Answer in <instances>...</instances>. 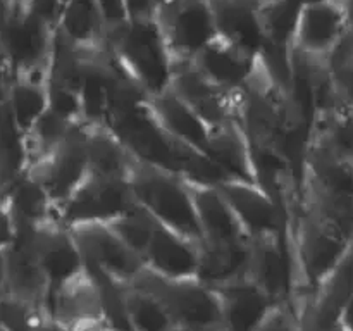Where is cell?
<instances>
[{
    "instance_id": "44dd1931",
    "label": "cell",
    "mask_w": 353,
    "mask_h": 331,
    "mask_svg": "<svg viewBox=\"0 0 353 331\" xmlns=\"http://www.w3.org/2000/svg\"><path fill=\"white\" fill-rule=\"evenodd\" d=\"M45 310L62 324L83 317H105L99 283L86 268L68 281L48 290Z\"/></svg>"
},
{
    "instance_id": "52a82bcc",
    "label": "cell",
    "mask_w": 353,
    "mask_h": 331,
    "mask_svg": "<svg viewBox=\"0 0 353 331\" xmlns=\"http://www.w3.org/2000/svg\"><path fill=\"white\" fill-rule=\"evenodd\" d=\"M86 265L99 269L119 285H131L145 269V262L107 223H76L68 226Z\"/></svg>"
},
{
    "instance_id": "ee69618b",
    "label": "cell",
    "mask_w": 353,
    "mask_h": 331,
    "mask_svg": "<svg viewBox=\"0 0 353 331\" xmlns=\"http://www.w3.org/2000/svg\"><path fill=\"white\" fill-rule=\"evenodd\" d=\"M7 6L6 3H0V68H3V48H2V24L3 17H6Z\"/></svg>"
},
{
    "instance_id": "e0dca14e",
    "label": "cell",
    "mask_w": 353,
    "mask_h": 331,
    "mask_svg": "<svg viewBox=\"0 0 353 331\" xmlns=\"http://www.w3.org/2000/svg\"><path fill=\"white\" fill-rule=\"evenodd\" d=\"M200 241L190 240L155 221L150 241L145 248V268L165 278H196Z\"/></svg>"
},
{
    "instance_id": "74e56055",
    "label": "cell",
    "mask_w": 353,
    "mask_h": 331,
    "mask_svg": "<svg viewBox=\"0 0 353 331\" xmlns=\"http://www.w3.org/2000/svg\"><path fill=\"white\" fill-rule=\"evenodd\" d=\"M334 90L341 103L353 107V66H345V68L331 71Z\"/></svg>"
},
{
    "instance_id": "f6af8a7d",
    "label": "cell",
    "mask_w": 353,
    "mask_h": 331,
    "mask_svg": "<svg viewBox=\"0 0 353 331\" xmlns=\"http://www.w3.org/2000/svg\"><path fill=\"white\" fill-rule=\"evenodd\" d=\"M6 286V248H0V292Z\"/></svg>"
},
{
    "instance_id": "4fadbf2b",
    "label": "cell",
    "mask_w": 353,
    "mask_h": 331,
    "mask_svg": "<svg viewBox=\"0 0 353 331\" xmlns=\"http://www.w3.org/2000/svg\"><path fill=\"white\" fill-rule=\"evenodd\" d=\"M347 30V14L341 0L303 2L292 48L300 54L327 59Z\"/></svg>"
},
{
    "instance_id": "603a6c76",
    "label": "cell",
    "mask_w": 353,
    "mask_h": 331,
    "mask_svg": "<svg viewBox=\"0 0 353 331\" xmlns=\"http://www.w3.org/2000/svg\"><path fill=\"white\" fill-rule=\"evenodd\" d=\"M3 95L17 128L26 134L48 110V69L6 74Z\"/></svg>"
},
{
    "instance_id": "484cf974",
    "label": "cell",
    "mask_w": 353,
    "mask_h": 331,
    "mask_svg": "<svg viewBox=\"0 0 353 331\" xmlns=\"http://www.w3.org/2000/svg\"><path fill=\"white\" fill-rule=\"evenodd\" d=\"M2 192L17 226L37 228L50 221H57L54 202L40 181L28 171L14 179Z\"/></svg>"
},
{
    "instance_id": "ab89813d",
    "label": "cell",
    "mask_w": 353,
    "mask_h": 331,
    "mask_svg": "<svg viewBox=\"0 0 353 331\" xmlns=\"http://www.w3.org/2000/svg\"><path fill=\"white\" fill-rule=\"evenodd\" d=\"M68 331H114L110 330L105 317H83L65 324Z\"/></svg>"
},
{
    "instance_id": "f907efd6",
    "label": "cell",
    "mask_w": 353,
    "mask_h": 331,
    "mask_svg": "<svg viewBox=\"0 0 353 331\" xmlns=\"http://www.w3.org/2000/svg\"><path fill=\"white\" fill-rule=\"evenodd\" d=\"M0 3H6V6H7V0H0Z\"/></svg>"
},
{
    "instance_id": "83f0119b",
    "label": "cell",
    "mask_w": 353,
    "mask_h": 331,
    "mask_svg": "<svg viewBox=\"0 0 353 331\" xmlns=\"http://www.w3.org/2000/svg\"><path fill=\"white\" fill-rule=\"evenodd\" d=\"M57 31L81 50H97L107 45V30L95 0H69L62 6Z\"/></svg>"
},
{
    "instance_id": "7402d4cb",
    "label": "cell",
    "mask_w": 353,
    "mask_h": 331,
    "mask_svg": "<svg viewBox=\"0 0 353 331\" xmlns=\"http://www.w3.org/2000/svg\"><path fill=\"white\" fill-rule=\"evenodd\" d=\"M217 34L252 54L264 47L259 3L261 0H207Z\"/></svg>"
},
{
    "instance_id": "7c38bea8",
    "label": "cell",
    "mask_w": 353,
    "mask_h": 331,
    "mask_svg": "<svg viewBox=\"0 0 353 331\" xmlns=\"http://www.w3.org/2000/svg\"><path fill=\"white\" fill-rule=\"evenodd\" d=\"M353 295V245L300 305L303 331H334Z\"/></svg>"
},
{
    "instance_id": "cb8c5ba5",
    "label": "cell",
    "mask_w": 353,
    "mask_h": 331,
    "mask_svg": "<svg viewBox=\"0 0 353 331\" xmlns=\"http://www.w3.org/2000/svg\"><path fill=\"white\" fill-rule=\"evenodd\" d=\"M307 147L353 164V107L340 102L314 114Z\"/></svg>"
},
{
    "instance_id": "7a4b0ae2",
    "label": "cell",
    "mask_w": 353,
    "mask_h": 331,
    "mask_svg": "<svg viewBox=\"0 0 353 331\" xmlns=\"http://www.w3.org/2000/svg\"><path fill=\"white\" fill-rule=\"evenodd\" d=\"M128 181L138 205L147 210L157 223L190 240L202 241L192 195L178 172L133 157Z\"/></svg>"
},
{
    "instance_id": "4dcf8cb0",
    "label": "cell",
    "mask_w": 353,
    "mask_h": 331,
    "mask_svg": "<svg viewBox=\"0 0 353 331\" xmlns=\"http://www.w3.org/2000/svg\"><path fill=\"white\" fill-rule=\"evenodd\" d=\"M124 307L131 331H171L176 326L165 307L137 286H126Z\"/></svg>"
},
{
    "instance_id": "f5cc1de1",
    "label": "cell",
    "mask_w": 353,
    "mask_h": 331,
    "mask_svg": "<svg viewBox=\"0 0 353 331\" xmlns=\"http://www.w3.org/2000/svg\"><path fill=\"white\" fill-rule=\"evenodd\" d=\"M303 2H314V0H303Z\"/></svg>"
},
{
    "instance_id": "8992f818",
    "label": "cell",
    "mask_w": 353,
    "mask_h": 331,
    "mask_svg": "<svg viewBox=\"0 0 353 331\" xmlns=\"http://www.w3.org/2000/svg\"><path fill=\"white\" fill-rule=\"evenodd\" d=\"M159 24L174 62L193 61L217 37L207 0H162Z\"/></svg>"
},
{
    "instance_id": "9c48e42d",
    "label": "cell",
    "mask_w": 353,
    "mask_h": 331,
    "mask_svg": "<svg viewBox=\"0 0 353 331\" xmlns=\"http://www.w3.org/2000/svg\"><path fill=\"white\" fill-rule=\"evenodd\" d=\"M40 181L54 205L64 202L88 176V154L85 145V123L76 124L54 154L26 169Z\"/></svg>"
},
{
    "instance_id": "bcb514c9",
    "label": "cell",
    "mask_w": 353,
    "mask_h": 331,
    "mask_svg": "<svg viewBox=\"0 0 353 331\" xmlns=\"http://www.w3.org/2000/svg\"><path fill=\"white\" fill-rule=\"evenodd\" d=\"M345 7V14H347L348 30H353V0H341Z\"/></svg>"
},
{
    "instance_id": "3957f363",
    "label": "cell",
    "mask_w": 353,
    "mask_h": 331,
    "mask_svg": "<svg viewBox=\"0 0 353 331\" xmlns=\"http://www.w3.org/2000/svg\"><path fill=\"white\" fill-rule=\"evenodd\" d=\"M128 286H137L154 295L165 307L176 326L221 328L217 292L199 278H165L145 268Z\"/></svg>"
},
{
    "instance_id": "f1b7e54d",
    "label": "cell",
    "mask_w": 353,
    "mask_h": 331,
    "mask_svg": "<svg viewBox=\"0 0 353 331\" xmlns=\"http://www.w3.org/2000/svg\"><path fill=\"white\" fill-rule=\"evenodd\" d=\"M302 6L303 0H261L259 14H261L264 47L286 52L292 50Z\"/></svg>"
},
{
    "instance_id": "1f68e13d",
    "label": "cell",
    "mask_w": 353,
    "mask_h": 331,
    "mask_svg": "<svg viewBox=\"0 0 353 331\" xmlns=\"http://www.w3.org/2000/svg\"><path fill=\"white\" fill-rule=\"evenodd\" d=\"M74 126L76 124L68 123V121L59 117L52 110H47L34 123V126L24 134L28 168L47 159L50 154H54Z\"/></svg>"
},
{
    "instance_id": "9a60e30c",
    "label": "cell",
    "mask_w": 353,
    "mask_h": 331,
    "mask_svg": "<svg viewBox=\"0 0 353 331\" xmlns=\"http://www.w3.org/2000/svg\"><path fill=\"white\" fill-rule=\"evenodd\" d=\"M195 207L202 241L207 243H247L250 241L226 197L216 185L185 178Z\"/></svg>"
},
{
    "instance_id": "db71d44e",
    "label": "cell",
    "mask_w": 353,
    "mask_h": 331,
    "mask_svg": "<svg viewBox=\"0 0 353 331\" xmlns=\"http://www.w3.org/2000/svg\"><path fill=\"white\" fill-rule=\"evenodd\" d=\"M334 331H341V330H340V328H336V330H334Z\"/></svg>"
},
{
    "instance_id": "7dc6e473",
    "label": "cell",
    "mask_w": 353,
    "mask_h": 331,
    "mask_svg": "<svg viewBox=\"0 0 353 331\" xmlns=\"http://www.w3.org/2000/svg\"><path fill=\"white\" fill-rule=\"evenodd\" d=\"M171 331H223L221 328H214V330H203V328H186V326H174Z\"/></svg>"
},
{
    "instance_id": "681fc988",
    "label": "cell",
    "mask_w": 353,
    "mask_h": 331,
    "mask_svg": "<svg viewBox=\"0 0 353 331\" xmlns=\"http://www.w3.org/2000/svg\"><path fill=\"white\" fill-rule=\"evenodd\" d=\"M0 331H9V330H7V328H3L2 324H0Z\"/></svg>"
},
{
    "instance_id": "5b68a950",
    "label": "cell",
    "mask_w": 353,
    "mask_h": 331,
    "mask_svg": "<svg viewBox=\"0 0 353 331\" xmlns=\"http://www.w3.org/2000/svg\"><path fill=\"white\" fill-rule=\"evenodd\" d=\"M55 30L31 10L7 9L2 24L6 74L48 69Z\"/></svg>"
},
{
    "instance_id": "ac0fdd59",
    "label": "cell",
    "mask_w": 353,
    "mask_h": 331,
    "mask_svg": "<svg viewBox=\"0 0 353 331\" xmlns=\"http://www.w3.org/2000/svg\"><path fill=\"white\" fill-rule=\"evenodd\" d=\"M193 62L217 86L228 92H238L250 79L257 64V54L217 34Z\"/></svg>"
},
{
    "instance_id": "836d02e7",
    "label": "cell",
    "mask_w": 353,
    "mask_h": 331,
    "mask_svg": "<svg viewBox=\"0 0 353 331\" xmlns=\"http://www.w3.org/2000/svg\"><path fill=\"white\" fill-rule=\"evenodd\" d=\"M45 314L43 307L0 292V324L9 331H31Z\"/></svg>"
},
{
    "instance_id": "ffe728a7",
    "label": "cell",
    "mask_w": 353,
    "mask_h": 331,
    "mask_svg": "<svg viewBox=\"0 0 353 331\" xmlns=\"http://www.w3.org/2000/svg\"><path fill=\"white\" fill-rule=\"evenodd\" d=\"M147 107L159 126L179 143L207 154L210 128L192 107L171 90L147 97Z\"/></svg>"
},
{
    "instance_id": "c3c4849f",
    "label": "cell",
    "mask_w": 353,
    "mask_h": 331,
    "mask_svg": "<svg viewBox=\"0 0 353 331\" xmlns=\"http://www.w3.org/2000/svg\"><path fill=\"white\" fill-rule=\"evenodd\" d=\"M3 83H6V69L0 68V90H2Z\"/></svg>"
},
{
    "instance_id": "11a10c76",
    "label": "cell",
    "mask_w": 353,
    "mask_h": 331,
    "mask_svg": "<svg viewBox=\"0 0 353 331\" xmlns=\"http://www.w3.org/2000/svg\"><path fill=\"white\" fill-rule=\"evenodd\" d=\"M352 166H353V164H352Z\"/></svg>"
},
{
    "instance_id": "d4e9b609",
    "label": "cell",
    "mask_w": 353,
    "mask_h": 331,
    "mask_svg": "<svg viewBox=\"0 0 353 331\" xmlns=\"http://www.w3.org/2000/svg\"><path fill=\"white\" fill-rule=\"evenodd\" d=\"M250 241L247 243H207L200 241L196 278L210 288L248 276Z\"/></svg>"
},
{
    "instance_id": "816d5d0a",
    "label": "cell",
    "mask_w": 353,
    "mask_h": 331,
    "mask_svg": "<svg viewBox=\"0 0 353 331\" xmlns=\"http://www.w3.org/2000/svg\"><path fill=\"white\" fill-rule=\"evenodd\" d=\"M61 2H62V6H64V3H65V2H69V0H61Z\"/></svg>"
},
{
    "instance_id": "f546056e",
    "label": "cell",
    "mask_w": 353,
    "mask_h": 331,
    "mask_svg": "<svg viewBox=\"0 0 353 331\" xmlns=\"http://www.w3.org/2000/svg\"><path fill=\"white\" fill-rule=\"evenodd\" d=\"M26 168L24 134L10 114L2 86L0 90V190L7 188L14 179L19 178Z\"/></svg>"
},
{
    "instance_id": "e575fe53",
    "label": "cell",
    "mask_w": 353,
    "mask_h": 331,
    "mask_svg": "<svg viewBox=\"0 0 353 331\" xmlns=\"http://www.w3.org/2000/svg\"><path fill=\"white\" fill-rule=\"evenodd\" d=\"M255 331H303L299 309L293 302L276 303Z\"/></svg>"
},
{
    "instance_id": "6da1fadb",
    "label": "cell",
    "mask_w": 353,
    "mask_h": 331,
    "mask_svg": "<svg viewBox=\"0 0 353 331\" xmlns=\"http://www.w3.org/2000/svg\"><path fill=\"white\" fill-rule=\"evenodd\" d=\"M107 47L124 74L147 97L171 86L174 59L159 21H128L107 33Z\"/></svg>"
},
{
    "instance_id": "30bf717a",
    "label": "cell",
    "mask_w": 353,
    "mask_h": 331,
    "mask_svg": "<svg viewBox=\"0 0 353 331\" xmlns=\"http://www.w3.org/2000/svg\"><path fill=\"white\" fill-rule=\"evenodd\" d=\"M172 93L188 103L209 128L221 126L230 121H238V92H228L210 81L195 62H174L171 86Z\"/></svg>"
},
{
    "instance_id": "b9f144b4",
    "label": "cell",
    "mask_w": 353,
    "mask_h": 331,
    "mask_svg": "<svg viewBox=\"0 0 353 331\" xmlns=\"http://www.w3.org/2000/svg\"><path fill=\"white\" fill-rule=\"evenodd\" d=\"M338 328H340L341 331H353V295L350 297L347 305H345L343 312H341Z\"/></svg>"
},
{
    "instance_id": "7bdbcfd3",
    "label": "cell",
    "mask_w": 353,
    "mask_h": 331,
    "mask_svg": "<svg viewBox=\"0 0 353 331\" xmlns=\"http://www.w3.org/2000/svg\"><path fill=\"white\" fill-rule=\"evenodd\" d=\"M33 0H7V9L12 10H26Z\"/></svg>"
},
{
    "instance_id": "277c9868",
    "label": "cell",
    "mask_w": 353,
    "mask_h": 331,
    "mask_svg": "<svg viewBox=\"0 0 353 331\" xmlns=\"http://www.w3.org/2000/svg\"><path fill=\"white\" fill-rule=\"evenodd\" d=\"M138 205L128 178H105L92 174L55 207L59 223L71 226L76 223H107Z\"/></svg>"
},
{
    "instance_id": "d6a6232c",
    "label": "cell",
    "mask_w": 353,
    "mask_h": 331,
    "mask_svg": "<svg viewBox=\"0 0 353 331\" xmlns=\"http://www.w3.org/2000/svg\"><path fill=\"white\" fill-rule=\"evenodd\" d=\"M107 224L119 234L121 240L131 250H134L141 257L148 241H150L152 231L155 228V219L140 205H134L133 209L121 214L116 219L107 221Z\"/></svg>"
},
{
    "instance_id": "ba28073f",
    "label": "cell",
    "mask_w": 353,
    "mask_h": 331,
    "mask_svg": "<svg viewBox=\"0 0 353 331\" xmlns=\"http://www.w3.org/2000/svg\"><path fill=\"white\" fill-rule=\"evenodd\" d=\"M248 278L254 279L274 302L295 303L296 271L288 234L252 238Z\"/></svg>"
},
{
    "instance_id": "f35d334b",
    "label": "cell",
    "mask_w": 353,
    "mask_h": 331,
    "mask_svg": "<svg viewBox=\"0 0 353 331\" xmlns=\"http://www.w3.org/2000/svg\"><path fill=\"white\" fill-rule=\"evenodd\" d=\"M17 224L12 216L9 202H7L6 195L0 190V248H7L14 240H16Z\"/></svg>"
},
{
    "instance_id": "60d3db41",
    "label": "cell",
    "mask_w": 353,
    "mask_h": 331,
    "mask_svg": "<svg viewBox=\"0 0 353 331\" xmlns=\"http://www.w3.org/2000/svg\"><path fill=\"white\" fill-rule=\"evenodd\" d=\"M31 331H68V328H65V324H62L61 321L54 319L50 314H45Z\"/></svg>"
},
{
    "instance_id": "8fae6325",
    "label": "cell",
    "mask_w": 353,
    "mask_h": 331,
    "mask_svg": "<svg viewBox=\"0 0 353 331\" xmlns=\"http://www.w3.org/2000/svg\"><path fill=\"white\" fill-rule=\"evenodd\" d=\"M216 186L226 197L250 240L265 234L286 233L288 216L264 186L233 178L223 179Z\"/></svg>"
},
{
    "instance_id": "d590c367",
    "label": "cell",
    "mask_w": 353,
    "mask_h": 331,
    "mask_svg": "<svg viewBox=\"0 0 353 331\" xmlns=\"http://www.w3.org/2000/svg\"><path fill=\"white\" fill-rule=\"evenodd\" d=\"M95 3L103 24H105L107 33L124 26L130 21L124 0H95Z\"/></svg>"
},
{
    "instance_id": "4316f807",
    "label": "cell",
    "mask_w": 353,
    "mask_h": 331,
    "mask_svg": "<svg viewBox=\"0 0 353 331\" xmlns=\"http://www.w3.org/2000/svg\"><path fill=\"white\" fill-rule=\"evenodd\" d=\"M85 145L92 174L128 178L133 155L105 124L85 123Z\"/></svg>"
},
{
    "instance_id": "8d00e7d4",
    "label": "cell",
    "mask_w": 353,
    "mask_h": 331,
    "mask_svg": "<svg viewBox=\"0 0 353 331\" xmlns=\"http://www.w3.org/2000/svg\"><path fill=\"white\" fill-rule=\"evenodd\" d=\"M162 0H124L130 21H159Z\"/></svg>"
},
{
    "instance_id": "5bb4252c",
    "label": "cell",
    "mask_w": 353,
    "mask_h": 331,
    "mask_svg": "<svg viewBox=\"0 0 353 331\" xmlns=\"http://www.w3.org/2000/svg\"><path fill=\"white\" fill-rule=\"evenodd\" d=\"M31 243L48 281V290L85 271V259L65 224L50 221L31 228Z\"/></svg>"
},
{
    "instance_id": "2e32d148",
    "label": "cell",
    "mask_w": 353,
    "mask_h": 331,
    "mask_svg": "<svg viewBox=\"0 0 353 331\" xmlns=\"http://www.w3.org/2000/svg\"><path fill=\"white\" fill-rule=\"evenodd\" d=\"M214 290L219 299L223 331H255L278 303L248 276Z\"/></svg>"
},
{
    "instance_id": "d6986e66",
    "label": "cell",
    "mask_w": 353,
    "mask_h": 331,
    "mask_svg": "<svg viewBox=\"0 0 353 331\" xmlns=\"http://www.w3.org/2000/svg\"><path fill=\"white\" fill-rule=\"evenodd\" d=\"M207 155L219 166L228 178L261 185L254 145L240 121H230L221 126L210 128Z\"/></svg>"
}]
</instances>
